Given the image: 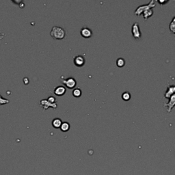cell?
<instances>
[{
  "instance_id": "1",
  "label": "cell",
  "mask_w": 175,
  "mask_h": 175,
  "mask_svg": "<svg viewBox=\"0 0 175 175\" xmlns=\"http://www.w3.org/2000/svg\"><path fill=\"white\" fill-rule=\"evenodd\" d=\"M50 36L55 40H62L66 36V31L59 26H53L50 32Z\"/></svg>"
},
{
  "instance_id": "2",
  "label": "cell",
  "mask_w": 175,
  "mask_h": 175,
  "mask_svg": "<svg viewBox=\"0 0 175 175\" xmlns=\"http://www.w3.org/2000/svg\"><path fill=\"white\" fill-rule=\"evenodd\" d=\"M155 6H156L155 1L154 0H152V1H150L148 4L141 5V6H140L139 7H138L137 9H136V11H135L134 14H136V16H140L142 14H143L145 11L147 10L153 9V8L155 7Z\"/></svg>"
},
{
  "instance_id": "3",
  "label": "cell",
  "mask_w": 175,
  "mask_h": 175,
  "mask_svg": "<svg viewBox=\"0 0 175 175\" xmlns=\"http://www.w3.org/2000/svg\"><path fill=\"white\" fill-rule=\"evenodd\" d=\"M61 81L63 84L69 89H73L77 86L76 80L73 77H69L65 79L64 76L61 77Z\"/></svg>"
},
{
  "instance_id": "4",
  "label": "cell",
  "mask_w": 175,
  "mask_h": 175,
  "mask_svg": "<svg viewBox=\"0 0 175 175\" xmlns=\"http://www.w3.org/2000/svg\"><path fill=\"white\" fill-rule=\"evenodd\" d=\"M131 33H132L133 37L136 40H139L141 38L142 33L140 28L139 24L137 22L134 23L131 27Z\"/></svg>"
},
{
  "instance_id": "5",
  "label": "cell",
  "mask_w": 175,
  "mask_h": 175,
  "mask_svg": "<svg viewBox=\"0 0 175 175\" xmlns=\"http://www.w3.org/2000/svg\"><path fill=\"white\" fill-rule=\"evenodd\" d=\"M40 104H41V106L43 108L44 110H47L48 109L49 107H52L53 109H56V108L58 107V105L57 103H51L47 100L45 99H43L40 101Z\"/></svg>"
},
{
  "instance_id": "6",
  "label": "cell",
  "mask_w": 175,
  "mask_h": 175,
  "mask_svg": "<svg viewBox=\"0 0 175 175\" xmlns=\"http://www.w3.org/2000/svg\"><path fill=\"white\" fill-rule=\"evenodd\" d=\"M164 107H167V112L170 113L173 108L175 107V94H172L169 99V102L168 103H164Z\"/></svg>"
},
{
  "instance_id": "7",
  "label": "cell",
  "mask_w": 175,
  "mask_h": 175,
  "mask_svg": "<svg viewBox=\"0 0 175 175\" xmlns=\"http://www.w3.org/2000/svg\"><path fill=\"white\" fill-rule=\"evenodd\" d=\"M73 62L74 64L77 67H81L85 64L86 63V60L84 56H76L73 58Z\"/></svg>"
},
{
  "instance_id": "8",
  "label": "cell",
  "mask_w": 175,
  "mask_h": 175,
  "mask_svg": "<svg viewBox=\"0 0 175 175\" xmlns=\"http://www.w3.org/2000/svg\"><path fill=\"white\" fill-rule=\"evenodd\" d=\"M80 34L84 38H90L92 36V31L87 27H84L80 30Z\"/></svg>"
},
{
  "instance_id": "9",
  "label": "cell",
  "mask_w": 175,
  "mask_h": 175,
  "mask_svg": "<svg viewBox=\"0 0 175 175\" xmlns=\"http://www.w3.org/2000/svg\"><path fill=\"white\" fill-rule=\"evenodd\" d=\"M174 94H175V85L168 84L167 90H166L164 94L165 98H166V99H170V97Z\"/></svg>"
},
{
  "instance_id": "10",
  "label": "cell",
  "mask_w": 175,
  "mask_h": 175,
  "mask_svg": "<svg viewBox=\"0 0 175 175\" xmlns=\"http://www.w3.org/2000/svg\"><path fill=\"white\" fill-rule=\"evenodd\" d=\"M66 89L64 86H59L55 88L54 91H53V93H54L56 95H57L58 96H61L64 95L65 93H66Z\"/></svg>"
},
{
  "instance_id": "11",
  "label": "cell",
  "mask_w": 175,
  "mask_h": 175,
  "mask_svg": "<svg viewBox=\"0 0 175 175\" xmlns=\"http://www.w3.org/2000/svg\"><path fill=\"white\" fill-rule=\"evenodd\" d=\"M62 124V121L60 118H54L52 121V126L54 128H56V129H59V128H60Z\"/></svg>"
},
{
  "instance_id": "12",
  "label": "cell",
  "mask_w": 175,
  "mask_h": 175,
  "mask_svg": "<svg viewBox=\"0 0 175 175\" xmlns=\"http://www.w3.org/2000/svg\"><path fill=\"white\" fill-rule=\"evenodd\" d=\"M60 129L62 132H67L70 129V124L67 122L62 123V124L60 126Z\"/></svg>"
},
{
  "instance_id": "13",
  "label": "cell",
  "mask_w": 175,
  "mask_h": 175,
  "mask_svg": "<svg viewBox=\"0 0 175 175\" xmlns=\"http://www.w3.org/2000/svg\"><path fill=\"white\" fill-rule=\"evenodd\" d=\"M153 9H149L143 13V17H144V19L145 20H147L149 18L151 17V16H153Z\"/></svg>"
},
{
  "instance_id": "14",
  "label": "cell",
  "mask_w": 175,
  "mask_h": 175,
  "mask_svg": "<svg viewBox=\"0 0 175 175\" xmlns=\"http://www.w3.org/2000/svg\"><path fill=\"white\" fill-rule=\"evenodd\" d=\"M81 94H82V92H81V90L80 88H74L73 91V96L76 98H79L81 96Z\"/></svg>"
},
{
  "instance_id": "15",
  "label": "cell",
  "mask_w": 175,
  "mask_h": 175,
  "mask_svg": "<svg viewBox=\"0 0 175 175\" xmlns=\"http://www.w3.org/2000/svg\"><path fill=\"white\" fill-rule=\"evenodd\" d=\"M116 65L119 68H122L123 66H125V59H123L122 58H118L117 60H116Z\"/></svg>"
},
{
  "instance_id": "16",
  "label": "cell",
  "mask_w": 175,
  "mask_h": 175,
  "mask_svg": "<svg viewBox=\"0 0 175 175\" xmlns=\"http://www.w3.org/2000/svg\"><path fill=\"white\" fill-rule=\"evenodd\" d=\"M131 95L129 92H125L123 93L122 99L123 100H124L125 101H129V100L131 99Z\"/></svg>"
},
{
  "instance_id": "17",
  "label": "cell",
  "mask_w": 175,
  "mask_h": 175,
  "mask_svg": "<svg viewBox=\"0 0 175 175\" xmlns=\"http://www.w3.org/2000/svg\"><path fill=\"white\" fill-rule=\"evenodd\" d=\"M10 103V101L8 99H4L1 96V94H0V105H6Z\"/></svg>"
},
{
  "instance_id": "18",
  "label": "cell",
  "mask_w": 175,
  "mask_h": 175,
  "mask_svg": "<svg viewBox=\"0 0 175 175\" xmlns=\"http://www.w3.org/2000/svg\"><path fill=\"white\" fill-rule=\"evenodd\" d=\"M169 28H170V30L171 32H172L173 34H174V32H175V23L172 22V21H171L170 23Z\"/></svg>"
},
{
  "instance_id": "19",
  "label": "cell",
  "mask_w": 175,
  "mask_h": 175,
  "mask_svg": "<svg viewBox=\"0 0 175 175\" xmlns=\"http://www.w3.org/2000/svg\"><path fill=\"white\" fill-rule=\"evenodd\" d=\"M47 101H49V102L51 103H56V98L53 97V96H49V97L48 98Z\"/></svg>"
},
{
  "instance_id": "20",
  "label": "cell",
  "mask_w": 175,
  "mask_h": 175,
  "mask_svg": "<svg viewBox=\"0 0 175 175\" xmlns=\"http://www.w3.org/2000/svg\"><path fill=\"white\" fill-rule=\"evenodd\" d=\"M168 1H164V0H162V1H158L157 2L159 3V4L160 5H161V6H163V5L167 4Z\"/></svg>"
},
{
  "instance_id": "21",
  "label": "cell",
  "mask_w": 175,
  "mask_h": 175,
  "mask_svg": "<svg viewBox=\"0 0 175 175\" xmlns=\"http://www.w3.org/2000/svg\"><path fill=\"white\" fill-rule=\"evenodd\" d=\"M172 22H174V23H175V16L174 18H173L172 19Z\"/></svg>"
},
{
  "instance_id": "22",
  "label": "cell",
  "mask_w": 175,
  "mask_h": 175,
  "mask_svg": "<svg viewBox=\"0 0 175 175\" xmlns=\"http://www.w3.org/2000/svg\"><path fill=\"white\" fill-rule=\"evenodd\" d=\"M174 34H175V32H174Z\"/></svg>"
}]
</instances>
